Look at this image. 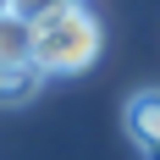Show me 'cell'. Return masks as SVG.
<instances>
[{"instance_id": "7a4b0ae2", "label": "cell", "mask_w": 160, "mask_h": 160, "mask_svg": "<svg viewBox=\"0 0 160 160\" xmlns=\"http://www.w3.org/2000/svg\"><path fill=\"white\" fill-rule=\"evenodd\" d=\"M122 127H127V138L138 144L144 160H160V88H138V94L127 99Z\"/></svg>"}, {"instance_id": "5b68a950", "label": "cell", "mask_w": 160, "mask_h": 160, "mask_svg": "<svg viewBox=\"0 0 160 160\" xmlns=\"http://www.w3.org/2000/svg\"><path fill=\"white\" fill-rule=\"evenodd\" d=\"M66 6H83V0H17V17H28V22H44V17L66 11Z\"/></svg>"}, {"instance_id": "3957f363", "label": "cell", "mask_w": 160, "mask_h": 160, "mask_svg": "<svg viewBox=\"0 0 160 160\" xmlns=\"http://www.w3.org/2000/svg\"><path fill=\"white\" fill-rule=\"evenodd\" d=\"M39 88H44V72H39V61L0 66V105H28Z\"/></svg>"}, {"instance_id": "8992f818", "label": "cell", "mask_w": 160, "mask_h": 160, "mask_svg": "<svg viewBox=\"0 0 160 160\" xmlns=\"http://www.w3.org/2000/svg\"><path fill=\"white\" fill-rule=\"evenodd\" d=\"M6 11H17V0H0V17H6Z\"/></svg>"}, {"instance_id": "6da1fadb", "label": "cell", "mask_w": 160, "mask_h": 160, "mask_svg": "<svg viewBox=\"0 0 160 160\" xmlns=\"http://www.w3.org/2000/svg\"><path fill=\"white\" fill-rule=\"evenodd\" d=\"M105 50V28L88 6H66V11L33 22V61L44 78H72V72H88Z\"/></svg>"}, {"instance_id": "277c9868", "label": "cell", "mask_w": 160, "mask_h": 160, "mask_svg": "<svg viewBox=\"0 0 160 160\" xmlns=\"http://www.w3.org/2000/svg\"><path fill=\"white\" fill-rule=\"evenodd\" d=\"M17 61H33V22L6 11L0 17V66H17Z\"/></svg>"}]
</instances>
